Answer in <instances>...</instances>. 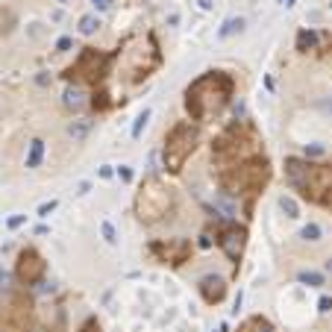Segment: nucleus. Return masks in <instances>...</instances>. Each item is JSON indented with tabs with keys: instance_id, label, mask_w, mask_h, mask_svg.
Segmentation results:
<instances>
[{
	"instance_id": "nucleus-1",
	"label": "nucleus",
	"mask_w": 332,
	"mask_h": 332,
	"mask_svg": "<svg viewBox=\"0 0 332 332\" xmlns=\"http://www.w3.org/2000/svg\"><path fill=\"white\" fill-rule=\"evenodd\" d=\"M235 88H238V83L229 71H221V68L203 71L182 91V103H185L188 118L194 124H209V121H215L232 103Z\"/></svg>"
},
{
	"instance_id": "nucleus-2",
	"label": "nucleus",
	"mask_w": 332,
	"mask_h": 332,
	"mask_svg": "<svg viewBox=\"0 0 332 332\" xmlns=\"http://www.w3.org/2000/svg\"><path fill=\"white\" fill-rule=\"evenodd\" d=\"M259 153H265L259 127L247 118H235L212 138V171H224V168L238 165V162Z\"/></svg>"
},
{
	"instance_id": "nucleus-3",
	"label": "nucleus",
	"mask_w": 332,
	"mask_h": 332,
	"mask_svg": "<svg viewBox=\"0 0 332 332\" xmlns=\"http://www.w3.org/2000/svg\"><path fill=\"white\" fill-rule=\"evenodd\" d=\"M285 177L300 200L332 212V162H312V159L288 156Z\"/></svg>"
},
{
	"instance_id": "nucleus-4",
	"label": "nucleus",
	"mask_w": 332,
	"mask_h": 332,
	"mask_svg": "<svg viewBox=\"0 0 332 332\" xmlns=\"http://www.w3.org/2000/svg\"><path fill=\"white\" fill-rule=\"evenodd\" d=\"M273 179V165L268 153L250 156L238 165H229L224 171H215V182L218 188L229 194V197H262V191L268 188Z\"/></svg>"
},
{
	"instance_id": "nucleus-5",
	"label": "nucleus",
	"mask_w": 332,
	"mask_h": 332,
	"mask_svg": "<svg viewBox=\"0 0 332 332\" xmlns=\"http://www.w3.org/2000/svg\"><path fill=\"white\" fill-rule=\"evenodd\" d=\"M162 48H159V38L156 33H144V36H132L121 44V77L124 83L138 85L144 83L147 77H153L159 68H162Z\"/></svg>"
},
{
	"instance_id": "nucleus-6",
	"label": "nucleus",
	"mask_w": 332,
	"mask_h": 332,
	"mask_svg": "<svg viewBox=\"0 0 332 332\" xmlns=\"http://www.w3.org/2000/svg\"><path fill=\"white\" fill-rule=\"evenodd\" d=\"M177 209V191L168 185L162 177H147L141 179V185L135 191V197H132V215H135V221L144 226H156L168 221L171 215Z\"/></svg>"
},
{
	"instance_id": "nucleus-7",
	"label": "nucleus",
	"mask_w": 332,
	"mask_h": 332,
	"mask_svg": "<svg viewBox=\"0 0 332 332\" xmlns=\"http://www.w3.org/2000/svg\"><path fill=\"white\" fill-rule=\"evenodd\" d=\"M118 59H121V48L97 50V48H91V44H85V48L77 53L74 65H68V68L62 71V80H68V83H74V85L100 88V85L106 83V77L112 74V68L118 65Z\"/></svg>"
},
{
	"instance_id": "nucleus-8",
	"label": "nucleus",
	"mask_w": 332,
	"mask_h": 332,
	"mask_svg": "<svg viewBox=\"0 0 332 332\" xmlns=\"http://www.w3.org/2000/svg\"><path fill=\"white\" fill-rule=\"evenodd\" d=\"M200 147V127L194 121H177L165 135L162 144V168L171 177H179L185 171V162Z\"/></svg>"
},
{
	"instance_id": "nucleus-9",
	"label": "nucleus",
	"mask_w": 332,
	"mask_h": 332,
	"mask_svg": "<svg viewBox=\"0 0 332 332\" xmlns=\"http://www.w3.org/2000/svg\"><path fill=\"white\" fill-rule=\"evenodd\" d=\"M247 241H250L247 224H238V221H232V218H218V212H215V244H218L221 253L229 259L232 273H238V268H241Z\"/></svg>"
},
{
	"instance_id": "nucleus-10",
	"label": "nucleus",
	"mask_w": 332,
	"mask_h": 332,
	"mask_svg": "<svg viewBox=\"0 0 332 332\" xmlns=\"http://www.w3.org/2000/svg\"><path fill=\"white\" fill-rule=\"evenodd\" d=\"M33 318H36V303H33V297L27 288H15L12 294H9V303L3 309V326L9 332H30L33 329Z\"/></svg>"
},
{
	"instance_id": "nucleus-11",
	"label": "nucleus",
	"mask_w": 332,
	"mask_h": 332,
	"mask_svg": "<svg viewBox=\"0 0 332 332\" xmlns=\"http://www.w3.org/2000/svg\"><path fill=\"white\" fill-rule=\"evenodd\" d=\"M147 253L153 256V262L168 265V268H182L185 262L194 256V244L188 238H153L147 244Z\"/></svg>"
},
{
	"instance_id": "nucleus-12",
	"label": "nucleus",
	"mask_w": 332,
	"mask_h": 332,
	"mask_svg": "<svg viewBox=\"0 0 332 332\" xmlns=\"http://www.w3.org/2000/svg\"><path fill=\"white\" fill-rule=\"evenodd\" d=\"M44 276H48V259H44L36 247L18 250V259H15V279L24 285V288H33V285L44 282Z\"/></svg>"
},
{
	"instance_id": "nucleus-13",
	"label": "nucleus",
	"mask_w": 332,
	"mask_h": 332,
	"mask_svg": "<svg viewBox=\"0 0 332 332\" xmlns=\"http://www.w3.org/2000/svg\"><path fill=\"white\" fill-rule=\"evenodd\" d=\"M197 291H200L206 306H218V303H224L226 291H229V282H226L224 276H218V273H206L200 282H197Z\"/></svg>"
},
{
	"instance_id": "nucleus-14",
	"label": "nucleus",
	"mask_w": 332,
	"mask_h": 332,
	"mask_svg": "<svg viewBox=\"0 0 332 332\" xmlns=\"http://www.w3.org/2000/svg\"><path fill=\"white\" fill-rule=\"evenodd\" d=\"M318 44H320V30L303 27V30L297 33V41H294L297 53H312V50H318Z\"/></svg>"
},
{
	"instance_id": "nucleus-15",
	"label": "nucleus",
	"mask_w": 332,
	"mask_h": 332,
	"mask_svg": "<svg viewBox=\"0 0 332 332\" xmlns=\"http://www.w3.org/2000/svg\"><path fill=\"white\" fill-rule=\"evenodd\" d=\"M238 332H276V326H273L268 318H262V315H253V318H247L241 326H238Z\"/></svg>"
},
{
	"instance_id": "nucleus-16",
	"label": "nucleus",
	"mask_w": 332,
	"mask_h": 332,
	"mask_svg": "<svg viewBox=\"0 0 332 332\" xmlns=\"http://www.w3.org/2000/svg\"><path fill=\"white\" fill-rule=\"evenodd\" d=\"M88 106L94 109V112H109V109L115 106V100H112V94H109L106 88L100 85V88H94V91H91V100H88Z\"/></svg>"
},
{
	"instance_id": "nucleus-17",
	"label": "nucleus",
	"mask_w": 332,
	"mask_h": 332,
	"mask_svg": "<svg viewBox=\"0 0 332 332\" xmlns=\"http://www.w3.org/2000/svg\"><path fill=\"white\" fill-rule=\"evenodd\" d=\"M241 30H244V18L241 15H232V18H226L224 24H221L218 38H229V36H235V33H241Z\"/></svg>"
},
{
	"instance_id": "nucleus-18",
	"label": "nucleus",
	"mask_w": 332,
	"mask_h": 332,
	"mask_svg": "<svg viewBox=\"0 0 332 332\" xmlns=\"http://www.w3.org/2000/svg\"><path fill=\"white\" fill-rule=\"evenodd\" d=\"M44 159V141L41 138H33L30 141V153H27V168H38Z\"/></svg>"
},
{
	"instance_id": "nucleus-19",
	"label": "nucleus",
	"mask_w": 332,
	"mask_h": 332,
	"mask_svg": "<svg viewBox=\"0 0 332 332\" xmlns=\"http://www.w3.org/2000/svg\"><path fill=\"white\" fill-rule=\"evenodd\" d=\"M88 132H91V121H85V118L74 121L71 127H68V135H71L74 141H85V138H88Z\"/></svg>"
},
{
	"instance_id": "nucleus-20",
	"label": "nucleus",
	"mask_w": 332,
	"mask_h": 332,
	"mask_svg": "<svg viewBox=\"0 0 332 332\" xmlns=\"http://www.w3.org/2000/svg\"><path fill=\"white\" fill-rule=\"evenodd\" d=\"M77 30H80L83 36H94L97 30H100V18H97V15H83Z\"/></svg>"
},
{
	"instance_id": "nucleus-21",
	"label": "nucleus",
	"mask_w": 332,
	"mask_h": 332,
	"mask_svg": "<svg viewBox=\"0 0 332 332\" xmlns=\"http://www.w3.org/2000/svg\"><path fill=\"white\" fill-rule=\"evenodd\" d=\"M12 27H15V15H12V9L0 6V38L9 36V33H12Z\"/></svg>"
},
{
	"instance_id": "nucleus-22",
	"label": "nucleus",
	"mask_w": 332,
	"mask_h": 332,
	"mask_svg": "<svg viewBox=\"0 0 332 332\" xmlns=\"http://www.w3.org/2000/svg\"><path fill=\"white\" fill-rule=\"evenodd\" d=\"M297 279L303 285H309V288H320L323 285V273H318V271H300L297 273Z\"/></svg>"
},
{
	"instance_id": "nucleus-23",
	"label": "nucleus",
	"mask_w": 332,
	"mask_h": 332,
	"mask_svg": "<svg viewBox=\"0 0 332 332\" xmlns=\"http://www.w3.org/2000/svg\"><path fill=\"white\" fill-rule=\"evenodd\" d=\"M62 103H65V109H80L83 106V91H80L77 85H71V88L65 91V100H62Z\"/></svg>"
},
{
	"instance_id": "nucleus-24",
	"label": "nucleus",
	"mask_w": 332,
	"mask_h": 332,
	"mask_svg": "<svg viewBox=\"0 0 332 332\" xmlns=\"http://www.w3.org/2000/svg\"><path fill=\"white\" fill-rule=\"evenodd\" d=\"M279 209L285 212V218H300V206H297V200L294 197H288V194L279 197Z\"/></svg>"
},
{
	"instance_id": "nucleus-25",
	"label": "nucleus",
	"mask_w": 332,
	"mask_h": 332,
	"mask_svg": "<svg viewBox=\"0 0 332 332\" xmlns=\"http://www.w3.org/2000/svg\"><path fill=\"white\" fill-rule=\"evenodd\" d=\"M300 238H306V241H320V238H323V229H320V224L309 221V224L300 229Z\"/></svg>"
},
{
	"instance_id": "nucleus-26",
	"label": "nucleus",
	"mask_w": 332,
	"mask_h": 332,
	"mask_svg": "<svg viewBox=\"0 0 332 332\" xmlns=\"http://www.w3.org/2000/svg\"><path fill=\"white\" fill-rule=\"evenodd\" d=\"M147 121H150V109L144 106L141 112H138L135 124H132V138H141V132H144V127H147Z\"/></svg>"
},
{
	"instance_id": "nucleus-27",
	"label": "nucleus",
	"mask_w": 332,
	"mask_h": 332,
	"mask_svg": "<svg viewBox=\"0 0 332 332\" xmlns=\"http://www.w3.org/2000/svg\"><path fill=\"white\" fill-rule=\"evenodd\" d=\"M100 235H103L106 244H118V229L112 226V221H103V224H100Z\"/></svg>"
},
{
	"instance_id": "nucleus-28",
	"label": "nucleus",
	"mask_w": 332,
	"mask_h": 332,
	"mask_svg": "<svg viewBox=\"0 0 332 332\" xmlns=\"http://www.w3.org/2000/svg\"><path fill=\"white\" fill-rule=\"evenodd\" d=\"M318 50H320V56H332V33H323V30H320Z\"/></svg>"
},
{
	"instance_id": "nucleus-29",
	"label": "nucleus",
	"mask_w": 332,
	"mask_h": 332,
	"mask_svg": "<svg viewBox=\"0 0 332 332\" xmlns=\"http://www.w3.org/2000/svg\"><path fill=\"white\" fill-rule=\"evenodd\" d=\"M77 332H103V326H100V320H97V318H88Z\"/></svg>"
},
{
	"instance_id": "nucleus-30",
	"label": "nucleus",
	"mask_w": 332,
	"mask_h": 332,
	"mask_svg": "<svg viewBox=\"0 0 332 332\" xmlns=\"http://www.w3.org/2000/svg\"><path fill=\"white\" fill-rule=\"evenodd\" d=\"M56 206H59V203H56V200H48V203H41V206H38V218H50V215L56 212Z\"/></svg>"
},
{
	"instance_id": "nucleus-31",
	"label": "nucleus",
	"mask_w": 332,
	"mask_h": 332,
	"mask_svg": "<svg viewBox=\"0 0 332 332\" xmlns=\"http://www.w3.org/2000/svg\"><path fill=\"white\" fill-rule=\"evenodd\" d=\"M71 48H74V38L71 36H62L59 41H56V50H59V53H68Z\"/></svg>"
},
{
	"instance_id": "nucleus-32",
	"label": "nucleus",
	"mask_w": 332,
	"mask_h": 332,
	"mask_svg": "<svg viewBox=\"0 0 332 332\" xmlns=\"http://www.w3.org/2000/svg\"><path fill=\"white\" fill-rule=\"evenodd\" d=\"M24 224H27V215H12V218L6 221V226H9V229H18V226H24Z\"/></svg>"
},
{
	"instance_id": "nucleus-33",
	"label": "nucleus",
	"mask_w": 332,
	"mask_h": 332,
	"mask_svg": "<svg viewBox=\"0 0 332 332\" xmlns=\"http://www.w3.org/2000/svg\"><path fill=\"white\" fill-rule=\"evenodd\" d=\"M318 312H323V315H326V312H332V297L329 294H323L318 300Z\"/></svg>"
},
{
	"instance_id": "nucleus-34",
	"label": "nucleus",
	"mask_w": 332,
	"mask_h": 332,
	"mask_svg": "<svg viewBox=\"0 0 332 332\" xmlns=\"http://www.w3.org/2000/svg\"><path fill=\"white\" fill-rule=\"evenodd\" d=\"M97 177H100V179H112V177H115V168H112V165H100V168H97Z\"/></svg>"
},
{
	"instance_id": "nucleus-35",
	"label": "nucleus",
	"mask_w": 332,
	"mask_h": 332,
	"mask_svg": "<svg viewBox=\"0 0 332 332\" xmlns=\"http://www.w3.org/2000/svg\"><path fill=\"white\" fill-rule=\"evenodd\" d=\"M118 177L124 179V182H132V168L130 165H121L118 168Z\"/></svg>"
},
{
	"instance_id": "nucleus-36",
	"label": "nucleus",
	"mask_w": 332,
	"mask_h": 332,
	"mask_svg": "<svg viewBox=\"0 0 332 332\" xmlns=\"http://www.w3.org/2000/svg\"><path fill=\"white\" fill-rule=\"evenodd\" d=\"M315 156H323V147H320V144H312V147H306V159H315Z\"/></svg>"
},
{
	"instance_id": "nucleus-37",
	"label": "nucleus",
	"mask_w": 332,
	"mask_h": 332,
	"mask_svg": "<svg viewBox=\"0 0 332 332\" xmlns=\"http://www.w3.org/2000/svg\"><path fill=\"white\" fill-rule=\"evenodd\" d=\"M91 6H94L97 12H106L109 6H112V0H91Z\"/></svg>"
},
{
	"instance_id": "nucleus-38",
	"label": "nucleus",
	"mask_w": 332,
	"mask_h": 332,
	"mask_svg": "<svg viewBox=\"0 0 332 332\" xmlns=\"http://www.w3.org/2000/svg\"><path fill=\"white\" fill-rule=\"evenodd\" d=\"M88 191H91V182H88V179H83V182L77 185V194H88Z\"/></svg>"
},
{
	"instance_id": "nucleus-39",
	"label": "nucleus",
	"mask_w": 332,
	"mask_h": 332,
	"mask_svg": "<svg viewBox=\"0 0 332 332\" xmlns=\"http://www.w3.org/2000/svg\"><path fill=\"white\" fill-rule=\"evenodd\" d=\"M36 80H38V85H48V83H50V77H48V74H44V71H41V74H38V77H36Z\"/></svg>"
},
{
	"instance_id": "nucleus-40",
	"label": "nucleus",
	"mask_w": 332,
	"mask_h": 332,
	"mask_svg": "<svg viewBox=\"0 0 332 332\" xmlns=\"http://www.w3.org/2000/svg\"><path fill=\"white\" fill-rule=\"evenodd\" d=\"M197 3H200V9H212V6H215L212 0H197Z\"/></svg>"
},
{
	"instance_id": "nucleus-41",
	"label": "nucleus",
	"mask_w": 332,
	"mask_h": 332,
	"mask_svg": "<svg viewBox=\"0 0 332 332\" xmlns=\"http://www.w3.org/2000/svg\"><path fill=\"white\" fill-rule=\"evenodd\" d=\"M326 271H332V259H329V262H326Z\"/></svg>"
},
{
	"instance_id": "nucleus-42",
	"label": "nucleus",
	"mask_w": 332,
	"mask_h": 332,
	"mask_svg": "<svg viewBox=\"0 0 332 332\" xmlns=\"http://www.w3.org/2000/svg\"><path fill=\"white\" fill-rule=\"evenodd\" d=\"M59 3H62V6H68V3H71V0H59Z\"/></svg>"
}]
</instances>
